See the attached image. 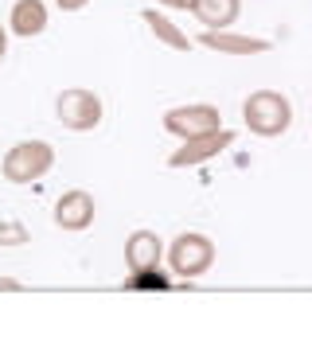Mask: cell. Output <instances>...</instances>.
<instances>
[{"label":"cell","mask_w":312,"mask_h":351,"mask_svg":"<svg viewBox=\"0 0 312 351\" xmlns=\"http://www.w3.org/2000/svg\"><path fill=\"white\" fill-rule=\"evenodd\" d=\"M195 20H200L207 32H226L242 16V0H195Z\"/></svg>","instance_id":"8fae6325"},{"label":"cell","mask_w":312,"mask_h":351,"mask_svg":"<svg viewBox=\"0 0 312 351\" xmlns=\"http://www.w3.org/2000/svg\"><path fill=\"white\" fill-rule=\"evenodd\" d=\"M145 24L152 27V36L160 39L164 47H172V51H191V39H187L184 32H180V27H176L172 20L164 16V12H156V8H149V12H145Z\"/></svg>","instance_id":"7c38bea8"},{"label":"cell","mask_w":312,"mask_h":351,"mask_svg":"<svg viewBox=\"0 0 312 351\" xmlns=\"http://www.w3.org/2000/svg\"><path fill=\"white\" fill-rule=\"evenodd\" d=\"M242 121L254 137H281L289 125H293V101L277 90H254L246 101H242Z\"/></svg>","instance_id":"6da1fadb"},{"label":"cell","mask_w":312,"mask_h":351,"mask_svg":"<svg viewBox=\"0 0 312 351\" xmlns=\"http://www.w3.org/2000/svg\"><path fill=\"white\" fill-rule=\"evenodd\" d=\"M0 289H4V293H20L24 285H20V281H12V277H0Z\"/></svg>","instance_id":"e0dca14e"},{"label":"cell","mask_w":312,"mask_h":351,"mask_svg":"<svg viewBox=\"0 0 312 351\" xmlns=\"http://www.w3.org/2000/svg\"><path fill=\"white\" fill-rule=\"evenodd\" d=\"M230 145H235V129H219V133H207V137H191L168 156V168H200V164L223 156Z\"/></svg>","instance_id":"8992f818"},{"label":"cell","mask_w":312,"mask_h":351,"mask_svg":"<svg viewBox=\"0 0 312 351\" xmlns=\"http://www.w3.org/2000/svg\"><path fill=\"white\" fill-rule=\"evenodd\" d=\"M168 254V246L160 242V234L152 230H133L125 239V265L133 274H145V269H160V258Z\"/></svg>","instance_id":"ba28073f"},{"label":"cell","mask_w":312,"mask_h":351,"mask_svg":"<svg viewBox=\"0 0 312 351\" xmlns=\"http://www.w3.org/2000/svg\"><path fill=\"white\" fill-rule=\"evenodd\" d=\"M8 32L12 36H24V39L47 32V4L43 0H16L12 16H8Z\"/></svg>","instance_id":"30bf717a"},{"label":"cell","mask_w":312,"mask_h":351,"mask_svg":"<svg viewBox=\"0 0 312 351\" xmlns=\"http://www.w3.org/2000/svg\"><path fill=\"white\" fill-rule=\"evenodd\" d=\"M4 55H8V32L0 27V59H4Z\"/></svg>","instance_id":"ac0fdd59"},{"label":"cell","mask_w":312,"mask_h":351,"mask_svg":"<svg viewBox=\"0 0 312 351\" xmlns=\"http://www.w3.org/2000/svg\"><path fill=\"white\" fill-rule=\"evenodd\" d=\"M164 8H195V0H156Z\"/></svg>","instance_id":"2e32d148"},{"label":"cell","mask_w":312,"mask_h":351,"mask_svg":"<svg viewBox=\"0 0 312 351\" xmlns=\"http://www.w3.org/2000/svg\"><path fill=\"white\" fill-rule=\"evenodd\" d=\"M51 164H55V149L47 141H20V145L4 152L0 172H4L8 184H36L51 172Z\"/></svg>","instance_id":"3957f363"},{"label":"cell","mask_w":312,"mask_h":351,"mask_svg":"<svg viewBox=\"0 0 312 351\" xmlns=\"http://www.w3.org/2000/svg\"><path fill=\"white\" fill-rule=\"evenodd\" d=\"M55 4H59L62 12H82V8H86L90 0H55Z\"/></svg>","instance_id":"9a60e30c"},{"label":"cell","mask_w":312,"mask_h":351,"mask_svg":"<svg viewBox=\"0 0 312 351\" xmlns=\"http://www.w3.org/2000/svg\"><path fill=\"white\" fill-rule=\"evenodd\" d=\"M200 43L211 51H223V55H265V51L274 47L269 39L238 36V32H200Z\"/></svg>","instance_id":"9c48e42d"},{"label":"cell","mask_w":312,"mask_h":351,"mask_svg":"<svg viewBox=\"0 0 312 351\" xmlns=\"http://www.w3.org/2000/svg\"><path fill=\"white\" fill-rule=\"evenodd\" d=\"M94 195L82 188L75 191H62L59 199H55V226H62V230H71V234H78V230H86V226H94Z\"/></svg>","instance_id":"52a82bcc"},{"label":"cell","mask_w":312,"mask_h":351,"mask_svg":"<svg viewBox=\"0 0 312 351\" xmlns=\"http://www.w3.org/2000/svg\"><path fill=\"white\" fill-rule=\"evenodd\" d=\"M164 258H168L176 277L195 281V277H203L215 265V242L207 234H200V230H184V234H176L168 242V254Z\"/></svg>","instance_id":"7a4b0ae2"},{"label":"cell","mask_w":312,"mask_h":351,"mask_svg":"<svg viewBox=\"0 0 312 351\" xmlns=\"http://www.w3.org/2000/svg\"><path fill=\"white\" fill-rule=\"evenodd\" d=\"M133 289H168L172 281L160 274V269H145V274H133V281H129Z\"/></svg>","instance_id":"5bb4252c"},{"label":"cell","mask_w":312,"mask_h":351,"mask_svg":"<svg viewBox=\"0 0 312 351\" xmlns=\"http://www.w3.org/2000/svg\"><path fill=\"white\" fill-rule=\"evenodd\" d=\"M160 125L180 141L191 137H207V133H219L223 129V113L207 106V101H195V106H172V110L160 117Z\"/></svg>","instance_id":"5b68a950"},{"label":"cell","mask_w":312,"mask_h":351,"mask_svg":"<svg viewBox=\"0 0 312 351\" xmlns=\"http://www.w3.org/2000/svg\"><path fill=\"white\" fill-rule=\"evenodd\" d=\"M32 234L20 219H0V250H16V246H27Z\"/></svg>","instance_id":"4fadbf2b"},{"label":"cell","mask_w":312,"mask_h":351,"mask_svg":"<svg viewBox=\"0 0 312 351\" xmlns=\"http://www.w3.org/2000/svg\"><path fill=\"white\" fill-rule=\"evenodd\" d=\"M101 113H106V106H101V98L94 94V90H62L59 98H55V117H59L62 129H71V133H90V129L101 125Z\"/></svg>","instance_id":"277c9868"}]
</instances>
